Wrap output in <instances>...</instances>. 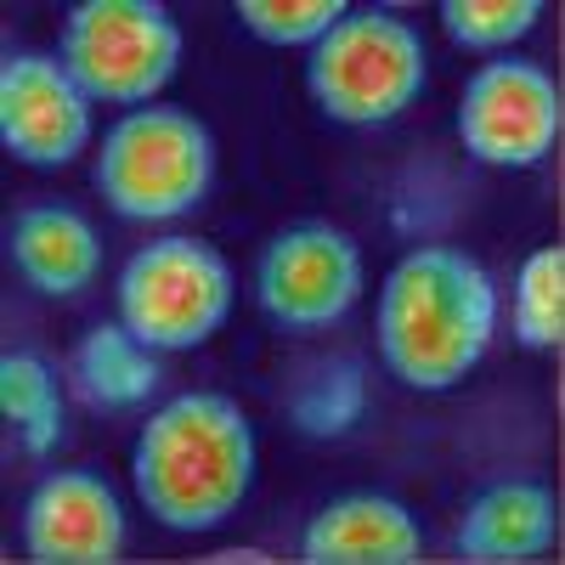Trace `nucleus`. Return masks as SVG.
<instances>
[{
    "label": "nucleus",
    "mask_w": 565,
    "mask_h": 565,
    "mask_svg": "<svg viewBox=\"0 0 565 565\" xmlns=\"http://www.w3.org/2000/svg\"><path fill=\"white\" fill-rule=\"evenodd\" d=\"M498 289L458 244L402 255L380 289V356L413 391H452L492 345Z\"/></svg>",
    "instance_id": "1"
},
{
    "label": "nucleus",
    "mask_w": 565,
    "mask_h": 565,
    "mask_svg": "<svg viewBox=\"0 0 565 565\" xmlns=\"http://www.w3.org/2000/svg\"><path fill=\"white\" fill-rule=\"evenodd\" d=\"M130 481L159 526H221L255 481V430L244 407L221 391H186L164 402L136 436Z\"/></svg>",
    "instance_id": "2"
},
{
    "label": "nucleus",
    "mask_w": 565,
    "mask_h": 565,
    "mask_svg": "<svg viewBox=\"0 0 565 565\" xmlns=\"http://www.w3.org/2000/svg\"><path fill=\"white\" fill-rule=\"evenodd\" d=\"M215 181V136L186 108H130L97 159V186L125 221H175Z\"/></svg>",
    "instance_id": "3"
},
{
    "label": "nucleus",
    "mask_w": 565,
    "mask_h": 565,
    "mask_svg": "<svg viewBox=\"0 0 565 565\" xmlns=\"http://www.w3.org/2000/svg\"><path fill=\"white\" fill-rule=\"evenodd\" d=\"M306 85L334 125H385L424 90V40L407 18L345 12L311 45Z\"/></svg>",
    "instance_id": "4"
},
{
    "label": "nucleus",
    "mask_w": 565,
    "mask_h": 565,
    "mask_svg": "<svg viewBox=\"0 0 565 565\" xmlns=\"http://www.w3.org/2000/svg\"><path fill=\"white\" fill-rule=\"evenodd\" d=\"M175 63L181 29L159 0H79L63 23V68L90 103H148Z\"/></svg>",
    "instance_id": "5"
},
{
    "label": "nucleus",
    "mask_w": 565,
    "mask_h": 565,
    "mask_svg": "<svg viewBox=\"0 0 565 565\" xmlns=\"http://www.w3.org/2000/svg\"><path fill=\"white\" fill-rule=\"evenodd\" d=\"M232 311V271L199 238H159L119 271V322L153 351L204 345Z\"/></svg>",
    "instance_id": "6"
},
{
    "label": "nucleus",
    "mask_w": 565,
    "mask_h": 565,
    "mask_svg": "<svg viewBox=\"0 0 565 565\" xmlns=\"http://www.w3.org/2000/svg\"><path fill=\"white\" fill-rule=\"evenodd\" d=\"M362 295V249L328 221H295L255 260V300L282 334H317Z\"/></svg>",
    "instance_id": "7"
},
{
    "label": "nucleus",
    "mask_w": 565,
    "mask_h": 565,
    "mask_svg": "<svg viewBox=\"0 0 565 565\" xmlns=\"http://www.w3.org/2000/svg\"><path fill=\"white\" fill-rule=\"evenodd\" d=\"M559 125H565L559 85L548 68L526 57H492L463 85L458 136H463L469 159H481V164L526 170L548 159V148L559 141Z\"/></svg>",
    "instance_id": "8"
},
{
    "label": "nucleus",
    "mask_w": 565,
    "mask_h": 565,
    "mask_svg": "<svg viewBox=\"0 0 565 565\" xmlns=\"http://www.w3.org/2000/svg\"><path fill=\"white\" fill-rule=\"evenodd\" d=\"M85 141H90V97L57 57L18 52L0 63V148L18 164L34 170L74 164Z\"/></svg>",
    "instance_id": "9"
},
{
    "label": "nucleus",
    "mask_w": 565,
    "mask_h": 565,
    "mask_svg": "<svg viewBox=\"0 0 565 565\" xmlns=\"http://www.w3.org/2000/svg\"><path fill=\"white\" fill-rule=\"evenodd\" d=\"M23 548L40 565H114L125 554V509L90 469H57L23 503Z\"/></svg>",
    "instance_id": "10"
},
{
    "label": "nucleus",
    "mask_w": 565,
    "mask_h": 565,
    "mask_svg": "<svg viewBox=\"0 0 565 565\" xmlns=\"http://www.w3.org/2000/svg\"><path fill=\"white\" fill-rule=\"evenodd\" d=\"M418 548V521L385 492H345L300 532V559L311 565H413Z\"/></svg>",
    "instance_id": "11"
},
{
    "label": "nucleus",
    "mask_w": 565,
    "mask_h": 565,
    "mask_svg": "<svg viewBox=\"0 0 565 565\" xmlns=\"http://www.w3.org/2000/svg\"><path fill=\"white\" fill-rule=\"evenodd\" d=\"M554 543V498L537 481H498L469 503L458 548L476 565H521Z\"/></svg>",
    "instance_id": "12"
},
{
    "label": "nucleus",
    "mask_w": 565,
    "mask_h": 565,
    "mask_svg": "<svg viewBox=\"0 0 565 565\" xmlns=\"http://www.w3.org/2000/svg\"><path fill=\"white\" fill-rule=\"evenodd\" d=\"M12 260L40 295H79L103 266V238L68 204H29L12 221Z\"/></svg>",
    "instance_id": "13"
},
{
    "label": "nucleus",
    "mask_w": 565,
    "mask_h": 565,
    "mask_svg": "<svg viewBox=\"0 0 565 565\" xmlns=\"http://www.w3.org/2000/svg\"><path fill=\"white\" fill-rule=\"evenodd\" d=\"M68 373H74L79 402H90V407H141L164 380L153 345H141L125 322L90 328V334L74 345Z\"/></svg>",
    "instance_id": "14"
},
{
    "label": "nucleus",
    "mask_w": 565,
    "mask_h": 565,
    "mask_svg": "<svg viewBox=\"0 0 565 565\" xmlns=\"http://www.w3.org/2000/svg\"><path fill=\"white\" fill-rule=\"evenodd\" d=\"M367 407V373L356 356L306 362L289 385V413L306 436H345Z\"/></svg>",
    "instance_id": "15"
},
{
    "label": "nucleus",
    "mask_w": 565,
    "mask_h": 565,
    "mask_svg": "<svg viewBox=\"0 0 565 565\" xmlns=\"http://www.w3.org/2000/svg\"><path fill=\"white\" fill-rule=\"evenodd\" d=\"M0 413L12 418V430L23 436L29 452H52L63 436V396L57 380L34 351H7L0 362Z\"/></svg>",
    "instance_id": "16"
},
{
    "label": "nucleus",
    "mask_w": 565,
    "mask_h": 565,
    "mask_svg": "<svg viewBox=\"0 0 565 565\" xmlns=\"http://www.w3.org/2000/svg\"><path fill=\"white\" fill-rule=\"evenodd\" d=\"M514 340L526 351H554L565 340V249L548 244L526 255L514 282Z\"/></svg>",
    "instance_id": "17"
},
{
    "label": "nucleus",
    "mask_w": 565,
    "mask_h": 565,
    "mask_svg": "<svg viewBox=\"0 0 565 565\" xmlns=\"http://www.w3.org/2000/svg\"><path fill=\"white\" fill-rule=\"evenodd\" d=\"M543 18V0H441V29L469 52H509Z\"/></svg>",
    "instance_id": "18"
},
{
    "label": "nucleus",
    "mask_w": 565,
    "mask_h": 565,
    "mask_svg": "<svg viewBox=\"0 0 565 565\" xmlns=\"http://www.w3.org/2000/svg\"><path fill=\"white\" fill-rule=\"evenodd\" d=\"M345 12V0H238V23L266 45H317Z\"/></svg>",
    "instance_id": "19"
}]
</instances>
